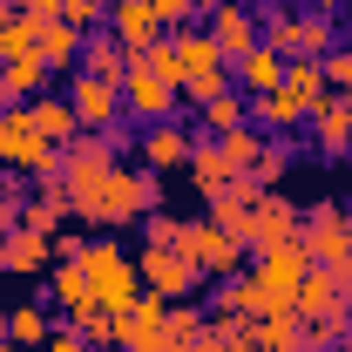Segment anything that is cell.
<instances>
[{"label": "cell", "mask_w": 352, "mask_h": 352, "mask_svg": "<svg viewBox=\"0 0 352 352\" xmlns=\"http://www.w3.org/2000/svg\"><path fill=\"white\" fill-rule=\"evenodd\" d=\"M68 190V217L95 223V230H135L149 210H163V176L156 170H129V163H109L88 183H61Z\"/></svg>", "instance_id": "6da1fadb"}, {"label": "cell", "mask_w": 352, "mask_h": 352, "mask_svg": "<svg viewBox=\"0 0 352 352\" xmlns=\"http://www.w3.org/2000/svg\"><path fill=\"white\" fill-rule=\"evenodd\" d=\"M264 47H278L285 61H318L339 47V21L332 14H311L305 0H264Z\"/></svg>", "instance_id": "7a4b0ae2"}, {"label": "cell", "mask_w": 352, "mask_h": 352, "mask_svg": "<svg viewBox=\"0 0 352 352\" xmlns=\"http://www.w3.org/2000/svg\"><path fill=\"white\" fill-rule=\"evenodd\" d=\"M82 271H88V298H95V305L129 311L135 298H142V271H135V258L122 251V244H88Z\"/></svg>", "instance_id": "3957f363"}, {"label": "cell", "mask_w": 352, "mask_h": 352, "mask_svg": "<svg viewBox=\"0 0 352 352\" xmlns=\"http://www.w3.org/2000/svg\"><path fill=\"white\" fill-rule=\"evenodd\" d=\"M0 163H7V176H47L61 163V149L34 135L28 102H0Z\"/></svg>", "instance_id": "277c9868"}, {"label": "cell", "mask_w": 352, "mask_h": 352, "mask_svg": "<svg viewBox=\"0 0 352 352\" xmlns=\"http://www.w3.org/2000/svg\"><path fill=\"white\" fill-rule=\"evenodd\" d=\"M122 109H129V122H176L183 88H176L170 75H156L142 54H129V75H122Z\"/></svg>", "instance_id": "5b68a950"}, {"label": "cell", "mask_w": 352, "mask_h": 352, "mask_svg": "<svg viewBox=\"0 0 352 352\" xmlns=\"http://www.w3.org/2000/svg\"><path fill=\"white\" fill-rule=\"evenodd\" d=\"M176 251L197 264L204 278H230V271L244 264V244H237L230 230H217L210 217H183L176 223Z\"/></svg>", "instance_id": "8992f818"}, {"label": "cell", "mask_w": 352, "mask_h": 352, "mask_svg": "<svg viewBox=\"0 0 352 352\" xmlns=\"http://www.w3.org/2000/svg\"><path fill=\"white\" fill-rule=\"evenodd\" d=\"M135 271H142V292H156V298H190L197 285H210L176 244H142L135 251Z\"/></svg>", "instance_id": "52a82bcc"}, {"label": "cell", "mask_w": 352, "mask_h": 352, "mask_svg": "<svg viewBox=\"0 0 352 352\" xmlns=\"http://www.w3.org/2000/svg\"><path fill=\"white\" fill-rule=\"evenodd\" d=\"M204 21H210V41L223 47V61H237V54H251L264 41L258 0H204Z\"/></svg>", "instance_id": "ba28073f"}, {"label": "cell", "mask_w": 352, "mask_h": 352, "mask_svg": "<svg viewBox=\"0 0 352 352\" xmlns=\"http://www.w3.org/2000/svg\"><path fill=\"white\" fill-rule=\"evenodd\" d=\"M292 237H305V204H292L285 190H264L251 210V230H244V251H278Z\"/></svg>", "instance_id": "9c48e42d"}, {"label": "cell", "mask_w": 352, "mask_h": 352, "mask_svg": "<svg viewBox=\"0 0 352 352\" xmlns=\"http://www.w3.org/2000/svg\"><path fill=\"white\" fill-rule=\"evenodd\" d=\"M311 271V251H305V237H292V244H278V251H258V278L264 285V298H271V311H292V292H298V278Z\"/></svg>", "instance_id": "30bf717a"}, {"label": "cell", "mask_w": 352, "mask_h": 352, "mask_svg": "<svg viewBox=\"0 0 352 352\" xmlns=\"http://www.w3.org/2000/svg\"><path fill=\"white\" fill-rule=\"evenodd\" d=\"M68 109H75V122L82 129H122L129 122V109H122V88L116 82H95V75H68Z\"/></svg>", "instance_id": "8fae6325"}, {"label": "cell", "mask_w": 352, "mask_h": 352, "mask_svg": "<svg viewBox=\"0 0 352 352\" xmlns=\"http://www.w3.org/2000/svg\"><path fill=\"white\" fill-rule=\"evenodd\" d=\"M163 325H170V298L142 292L129 311H116V352H163Z\"/></svg>", "instance_id": "7c38bea8"}, {"label": "cell", "mask_w": 352, "mask_h": 352, "mask_svg": "<svg viewBox=\"0 0 352 352\" xmlns=\"http://www.w3.org/2000/svg\"><path fill=\"white\" fill-rule=\"evenodd\" d=\"M258 183H251V176H230V183H223L217 197H204V204H210V210H204V217L217 223V230H230V237H237V244H244V230H251V210H258Z\"/></svg>", "instance_id": "4fadbf2b"}, {"label": "cell", "mask_w": 352, "mask_h": 352, "mask_svg": "<svg viewBox=\"0 0 352 352\" xmlns=\"http://www.w3.org/2000/svg\"><path fill=\"white\" fill-rule=\"evenodd\" d=\"M54 264V244L41 230H7L0 237V278H47Z\"/></svg>", "instance_id": "5bb4252c"}, {"label": "cell", "mask_w": 352, "mask_h": 352, "mask_svg": "<svg viewBox=\"0 0 352 352\" xmlns=\"http://www.w3.org/2000/svg\"><path fill=\"white\" fill-rule=\"evenodd\" d=\"M135 149H142V170H156V176H163V170H183V163H190L197 135L183 129V122H149Z\"/></svg>", "instance_id": "9a60e30c"}, {"label": "cell", "mask_w": 352, "mask_h": 352, "mask_svg": "<svg viewBox=\"0 0 352 352\" xmlns=\"http://www.w3.org/2000/svg\"><path fill=\"white\" fill-rule=\"evenodd\" d=\"M305 122H311L318 156H352V95H325Z\"/></svg>", "instance_id": "2e32d148"}, {"label": "cell", "mask_w": 352, "mask_h": 352, "mask_svg": "<svg viewBox=\"0 0 352 352\" xmlns=\"http://www.w3.org/2000/svg\"><path fill=\"white\" fill-rule=\"evenodd\" d=\"M230 88H237V95H251V102L271 95V88H285V54L258 41L251 54H237V61H230Z\"/></svg>", "instance_id": "e0dca14e"}, {"label": "cell", "mask_w": 352, "mask_h": 352, "mask_svg": "<svg viewBox=\"0 0 352 352\" xmlns=\"http://www.w3.org/2000/svg\"><path fill=\"white\" fill-rule=\"evenodd\" d=\"M75 68H82V75H95V82H116V88H122V75H129V47L109 34V21L82 34V61H75Z\"/></svg>", "instance_id": "ac0fdd59"}, {"label": "cell", "mask_w": 352, "mask_h": 352, "mask_svg": "<svg viewBox=\"0 0 352 352\" xmlns=\"http://www.w3.org/2000/svg\"><path fill=\"white\" fill-rule=\"evenodd\" d=\"M47 82H54V68L41 61V47H28L0 68V102H34V95H47Z\"/></svg>", "instance_id": "d6986e66"}, {"label": "cell", "mask_w": 352, "mask_h": 352, "mask_svg": "<svg viewBox=\"0 0 352 352\" xmlns=\"http://www.w3.org/2000/svg\"><path fill=\"white\" fill-rule=\"evenodd\" d=\"M109 34L129 47V54H142L149 41H163V21H156L149 0H122V7H109Z\"/></svg>", "instance_id": "ffe728a7"}, {"label": "cell", "mask_w": 352, "mask_h": 352, "mask_svg": "<svg viewBox=\"0 0 352 352\" xmlns=\"http://www.w3.org/2000/svg\"><path fill=\"white\" fill-rule=\"evenodd\" d=\"M28 122H34V135H41V142H54V149H68V142L82 135V122H75V109H68V95H54V88L28 102Z\"/></svg>", "instance_id": "44dd1931"}, {"label": "cell", "mask_w": 352, "mask_h": 352, "mask_svg": "<svg viewBox=\"0 0 352 352\" xmlns=\"http://www.w3.org/2000/svg\"><path fill=\"white\" fill-rule=\"evenodd\" d=\"M170 41H176V75H183V82H190V75H217V68H230L223 47L210 41V28H176Z\"/></svg>", "instance_id": "7402d4cb"}, {"label": "cell", "mask_w": 352, "mask_h": 352, "mask_svg": "<svg viewBox=\"0 0 352 352\" xmlns=\"http://www.w3.org/2000/svg\"><path fill=\"white\" fill-rule=\"evenodd\" d=\"M183 176H190L204 197H217V190H223V183H230L237 170H230V156H223V142H217V135H197V149H190Z\"/></svg>", "instance_id": "603a6c76"}, {"label": "cell", "mask_w": 352, "mask_h": 352, "mask_svg": "<svg viewBox=\"0 0 352 352\" xmlns=\"http://www.w3.org/2000/svg\"><path fill=\"white\" fill-rule=\"evenodd\" d=\"M305 116H311V109L292 95V88H271V95H258V102H251V122H258L264 135H292Z\"/></svg>", "instance_id": "cb8c5ba5"}, {"label": "cell", "mask_w": 352, "mask_h": 352, "mask_svg": "<svg viewBox=\"0 0 352 352\" xmlns=\"http://www.w3.org/2000/svg\"><path fill=\"white\" fill-rule=\"evenodd\" d=\"M41 298H47V305H61V318H75L82 305H95V298H88V271H82V264H47Z\"/></svg>", "instance_id": "d4e9b609"}, {"label": "cell", "mask_w": 352, "mask_h": 352, "mask_svg": "<svg viewBox=\"0 0 352 352\" xmlns=\"http://www.w3.org/2000/svg\"><path fill=\"white\" fill-rule=\"evenodd\" d=\"M332 305H339V278H332L325 264H311L305 278H298V292H292V311H298V318H325Z\"/></svg>", "instance_id": "484cf974"}, {"label": "cell", "mask_w": 352, "mask_h": 352, "mask_svg": "<svg viewBox=\"0 0 352 352\" xmlns=\"http://www.w3.org/2000/svg\"><path fill=\"white\" fill-rule=\"evenodd\" d=\"M298 311H264V318H244V332H251V346L258 352H292V339H298Z\"/></svg>", "instance_id": "4316f807"}, {"label": "cell", "mask_w": 352, "mask_h": 352, "mask_svg": "<svg viewBox=\"0 0 352 352\" xmlns=\"http://www.w3.org/2000/svg\"><path fill=\"white\" fill-rule=\"evenodd\" d=\"M47 325H54L47 305H14V311H7V346H14V352H41L47 346Z\"/></svg>", "instance_id": "83f0119b"}, {"label": "cell", "mask_w": 352, "mask_h": 352, "mask_svg": "<svg viewBox=\"0 0 352 352\" xmlns=\"http://www.w3.org/2000/svg\"><path fill=\"white\" fill-rule=\"evenodd\" d=\"M41 61L61 75V68H75L82 61V28H68V21H47L41 28Z\"/></svg>", "instance_id": "f1b7e54d"}, {"label": "cell", "mask_w": 352, "mask_h": 352, "mask_svg": "<svg viewBox=\"0 0 352 352\" xmlns=\"http://www.w3.org/2000/svg\"><path fill=\"white\" fill-rule=\"evenodd\" d=\"M244 176H251L258 190H278V183L292 176V135H271V142H264V156H258Z\"/></svg>", "instance_id": "f546056e"}, {"label": "cell", "mask_w": 352, "mask_h": 352, "mask_svg": "<svg viewBox=\"0 0 352 352\" xmlns=\"http://www.w3.org/2000/svg\"><path fill=\"white\" fill-rule=\"evenodd\" d=\"M244 122H251V95H237V88L204 109V135H230V129H244Z\"/></svg>", "instance_id": "4dcf8cb0"}, {"label": "cell", "mask_w": 352, "mask_h": 352, "mask_svg": "<svg viewBox=\"0 0 352 352\" xmlns=\"http://www.w3.org/2000/svg\"><path fill=\"white\" fill-rule=\"evenodd\" d=\"M285 88H292L305 109H318V102L332 95V82H325V68H318V61H285Z\"/></svg>", "instance_id": "1f68e13d"}, {"label": "cell", "mask_w": 352, "mask_h": 352, "mask_svg": "<svg viewBox=\"0 0 352 352\" xmlns=\"http://www.w3.org/2000/svg\"><path fill=\"white\" fill-rule=\"evenodd\" d=\"M217 142H223V156H230V170L244 176V170H251V163H258V156H264V142H271V135H264L258 122H244V129H230V135H217Z\"/></svg>", "instance_id": "d6a6232c"}, {"label": "cell", "mask_w": 352, "mask_h": 352, "mask_svg": "<svg viewBox=\"0 0 352 352\" xmlns=\"http://www.w3.org/2000/svg\"><path fill=\"white\" fill-rule=\"evenodd\" d=\"M68 325H75V332H82L95 352H116V311H109V305H82Z\"/></svg>", "instance_id": "836d02e7"}, {"label": "cell", "mask_w": 352, "mask_h": 352, "mask_svg": "<svg viewBox=\"0 0 352 352\" xmlns=\"http://www.w3.org/2000/svg\"><path fill=\"white\" fill-rule=\"evenodd\" d=\"M149 7H156L163 34H176V28H197V21H204V0H149Z\"/></svg>", "instance_id": "e575fe53"}, {"label": "cell", "mask_w": 352, "mask_h": 352, "mask_svg": "<svg viewBox=\"0 0 352 352\" xmlns=\"http://www.w3.org/2000/svg\"><path fill=\"white\" fill-rule=\"evenodd\" d=\"M217 95H230V68H217V75H190V82H183V102H197V109H210Z\"/></svg>", "instance_id": "d590c367"}, {"label": "cell", "mask_w": 352, "mask_h": 352, "mask_svg": "<svg viewBox=\"0 0 352 352\" xmlns=\"http://www.w3.org/2000/svg\"><path fill=\"white\" fill-rule=\"evenodd\" d=\"M318 68H325L332 95H352V41H339L332 54H318Z\"/></svg>", "instance_id": "8d00e7d4"}, {"label": "cell", "mask_w": 352, "mask_h": 352, "mask_svg": "<svg viewBox=\"0 0 352 352\" xmlns=\"http://www.w3.org/2000/svg\"><path fill=\"white\" fill-rule=\"evenodd\" d=\"M21 204H28V190H21V176H7V183H0V237L21 230Z\"/></svg>", "instance_id": "74e56055"}, {"label": "cell", "mask_w": 352, "mask_h": 352, "mask_svg": "<svg viewBox=\"0 0 352 352\" xmlns=\"http://www.w3.org/2000/svg\"><path fill=\"white\" fill-rule=\"evenodd\" d=\"M61 21H68V28H102V21H109V7H102V0H61Z\"/></svg>", "instance_id": "f35d334b"}, {"label": "cell", "mask_w": 352, "mask_h": 352, "mask_svg": "<svg viewBox=\"0 0 352 352\" xmlns=\"http://www.w3.org/2000/svg\"><path fill=\"white\" fill-rule=\"evenodd\" d=\"M176 223H183V217H170V210H149V217H142V244H176Z\"/></svg>", "instance_id": "ab89813d"}, {"label": "cell", "mask_w": 352, "mask_h": 352, "mask_svg": "<svg viewBox=\"0 0 352 352\" xmlns=\"http://www.w3.org/2000/svg\"><path fill=\"white\" fill-rule=\"evenodd\" d=\"M292 352H332V339H325V325H298V339H292Z\"/></svg>", "instance_id": "60d3db41"}, {"label": "cell", "mask_w": 352, "mask_h": 352, "mask_svg": "<svg viewBox=\"0 0 352 352\" xmlns=\"http://www.w3.org/2000/svg\"><path fill=\"white\" fill-rule=\"evenodd\" d=\"M14 7H21V14H28V21H61V0H14Z\"/></svg>", "instance_id": "b9f144b4"}, {"label": "cell", "mask_w": 352, "mask_h": 352, "mask_svg": "<svg viewBox=\"0 0 352 352\" xmlns=\"http://www.w3.org/2000/svg\"><path fill=\"white\" fill-rule=\"evenodd\" d=\"M311 14H332V21H339V14H346V0H305Z\"/></svg>", "instance_id": "7bdbcfd3"}, {"label": "cell", "mask_w": 352, "mask_h": 352, "mask_svg": "<svg viewBox=\"0 0 352 352\" xmlns=\"http://www.w3.org/2000/svg\"><path fill=\"white\" fill-rule=\"evenodd\" d=\"M14 61V28H0V68Z\"/></svg>", "instance_id": "ee69618b"}, {"label": "cell", "mask_w": 352, "mask_h": 352, "mask_svg": "<svg viewBox=\"0 0 352 352\" xmlns=\"http://www.w3.org/2000/svg\"><path fill=\"white\" fill-rule=\"evenodd\" d=\"M230 352H258V346H251V332H237V339H230Z\"/></svg>", "instance_id": "f6af8a7d"}, {"label": "cell", "mask_w": 352, "mask_h": 352, "mask_svg": "<svg viewBox=\"0 0 352 352\" xmlns=\"http://www.w3.org/2000/svg\"><path fill=\"white\" fill-rule=\"evenodd\" d=\"M346 237H352V204H346Z\"/></svg>", "instance_id": "bcb514c9"}, {"label": "cell", "mask_w": 352, "mask_h": 352, "mask_svg": "<svg viewBox=\"0 0 352 352\" xmlns=\"http://www.w3.org/2000/svg\"><path fill=\"white\" fill-rule=\"evenodd\" d=\"M102 7H122V0H102Z\"/></svg>", "instance_id": "7dc6e473"}, {"label": "cell", "mask_w": 352, "mask_h": 352, "mask_svg": "<svg viewBox=\"0 0 352 352\" xmlns=\"http://www.w3.org/2000/svg\"><path fill=\"white\" fill-rule=\"evenodd\" d=\"M0 183H7V163H0Z\"/></svg>", "instance_id": "c3c4849f"}, {"label": "cell", "mask_w": 352, "mask_h": 352, "mask_svg": "<svg viewBox=\"0 0 352 352\" xmlns=\"http://www.w3.org/2000/svg\"><path fill=\"white\" fill-rule=\"evenodd\" d=\"M0 352H14V346H7V339H0Z\"/></svg>", "instance_id": "681fc988"}, {"label": "cell", "mask_w": 352, "mask_h": 352, "mask_svg": "<svg viewBox=\"0 0 352 352\" xmlns=\"http://www.w3.org/2000/svg\"><path fill=\"white\" fill-rule=\"evenodd\" d=\"M346 21H352V0H346Z\"/></svg>", "instance_id": "f907efd6"}, {"label": "cell", "mask_w": 352, "mask_h": 352, "mask_svg": "<svg viewBox=\"0 0 352 352\" xmlns=\"http://www.w3.org/2000/svg\"><path fill=\"white\" fill-rule=\"evenodd\" d=\"M41 352H47V346H41Z\"/></svg>", "instance_id": "816d5d0a"}]
</instances>
